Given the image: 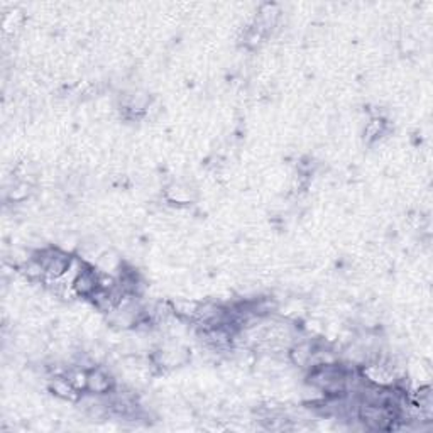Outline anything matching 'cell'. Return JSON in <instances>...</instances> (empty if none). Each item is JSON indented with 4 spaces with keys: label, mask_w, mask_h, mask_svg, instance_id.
Wrapping results in <instances>:
<instances>
[{
    "label": "cell",
    "mask_w": 433,
    "mask_h": 433,
    "mask_svg": "<svg viewBox=\"0 0 433 433\" xmlns=\"http://www.w3.org/2000/svg\"><path fill=\"white\" fill-rule=\"evenodd\" d=\"M114 389H115V379L107 373V370L99 368V366L88 369V379H87L88 395L108 396Z\"/></svg>",
    "instance_id": "1"
},
{
    "label": "cell",
    "mask_w": 433,
    "mask_h": 433,
    "mask_svg": "<svg viewBox=\"0 0 433 433\" xmlns=\"http://www.w3.org/2000/svg\"><path fill=\"white\" fill-rule=\"evenodd\" d=\"M99 279L100 272L87 264V266L81 269V272L76 276L75 281H73L72 288L75 291V295L80 296V298H90V296L99 290Z\"/></svg>",
    "instance_id": "2"
},
{
    "label": "cell",
    "mask_w": 433,
    "mask_h": 433,
    "mask_svg": "<svg viewBox=\"0 0 433 433\" xmlns=\"http://www.w3.org/2000/svg\"><path fill=\"white\" fill-rule=\"evenodd\" d=\"M48 389L54 396L65 401H76L81 396L66 374H54L51 379H48Z\"/></svg>",
    "instance_id": "3"
},
{
    "label": "cell",
    "mask_w": 433,
    "mask_h": 433,
    "mask_svg": "<svg viewBox=\"0 0 433 433\" xmlns=\"http://www.w3.org/2000/svg\"><path fill=\"white\" fill-rule=\"evenodd\" d=\"M166 197L171 204L177 205H188L193 200V191L186 185H171L166 190Z\"/></svg>",
    "instance_id": "4"
},
{
    "label": "cell",
    "mask_w": 433,
    "mask_h": 433,
    "mask_svg": "<svg viewBox=\"0 0 433 433\" xmlns=\"http://www.w3.org/2000/svg\"><path fill=\"white\" fill-rule=\"evenodd\" d=\"M386 132V122L379 117H374L370 119L368 124H366L364 129V138L369 142H374V140H379V138H382V134Z\"/></svg>",
    "instance_id": "5"
}]
</instances>
